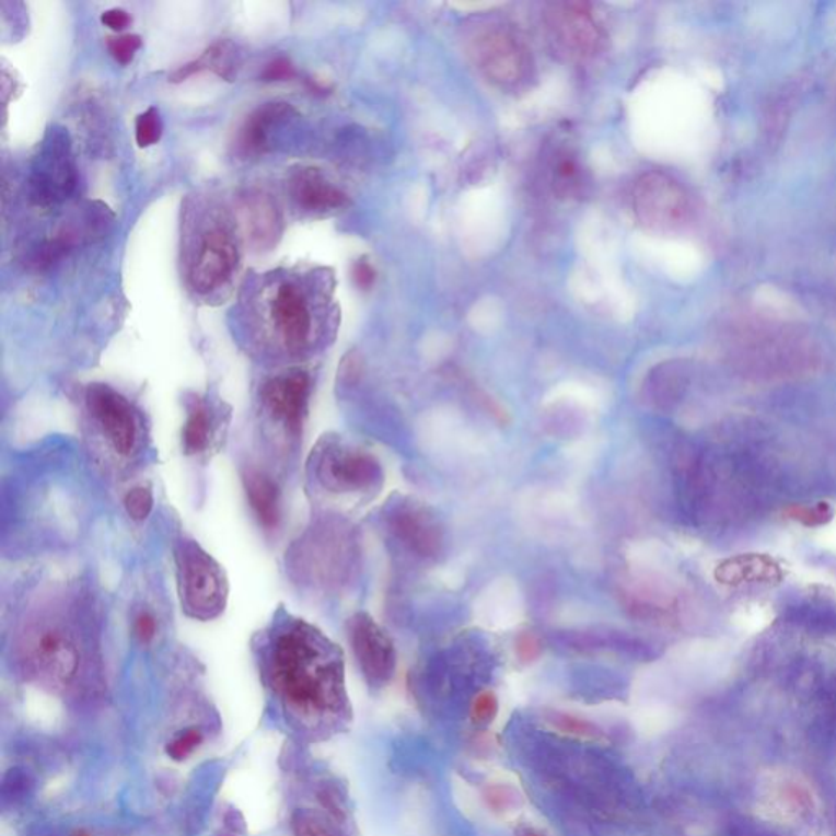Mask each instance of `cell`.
I'll return each instance as SVG.
<instances>
[{"mask_svg": "<svg viewBox=\"0 0 836 836\" xmlns=\"http://www.w3.org/2000/svg\"><path fill=\"white\" fill-rule=\"evenodd\" d=\"M255 652L265 686L297 731L322 740L348 728L344 652L321 629L280 608L255 639Z\"/></svg>", "mask_w": 836, "mask_h": 836, "instance_id": "cell-1", "label": "cell"}, {"mask_svg": "<svg viewBox=\"0 0 836 836\" xmlns=\"http://www.w3.org/2000/svg\"><path fill=\"white\" fill-rule=\"evenodd\" d=\"M307 275H268L255 293V350L278 361L311 357L324 341V291Z\"/></svg>", "mask_w": 836, "mask_h": 836, "instance_id": "cell-2", "label": "cell"}, {"mask_svg": "<svg viewBox=\"0 0 836 836\" xmlns=\"http://www.w3.org/2000/svg\"><path fill=\"white\" fill-rule=\"evenodd\" d=\"M239 262L237 242L224 216L205 214L204 222L191 228L185 247L188 287L198 297H212L231 283Z\"/></svg>", "mask_w": 836, "mask_h": 836, "instance_id": "cell-3", "label": "cell"}, {"mask_svg": "<svg viewBox=\"0 0 836 836\" xmlns=\"http://www.w3.org/2000/svg\"><path fill=\"white\" fill-rule=\"evenodd\" d=\"M175 567L182 612L195 622L219 618L229 600L224 567L190 537H182L175 544Z\"/></svg>", "mask_w": 836, "mask_h": 836, "instance_id": "cell-4", "label": "cell"}, {"mask_svg": "<svg viewBox=\"0 0 836 836\" xmlns=\"http://www.w3.org/2000/svg\"><path fill=\"white\" fill-rule=\"evenodd\" d=\"M314 483L332 496H368L383 486L380 461L340 437H324L310 457Z\"/></svg>", "mask_w": 836, "mask_h": 836, "instance_id": "cell-5", "label": "cell"}, {"mask_svg": "<svg viewBox=\"0 0 836 836\" xmlns=\"http://www.w3.org/2000/svg\"><path fill=\"white\" fill-rule=\"evenodd\" d=\"M347 527L318 523L287 550L291 577L303 585L330 587L340 583L351 560Z\"/></svg>", "mask_w": 836, "mask_h": 836, "instance_id": "cell-6", "label": "cell"}, {"mask_svg": "<svg viewBox=\"0 0 836 836\" xmlns=\"http://www.w3.org/2000/svg\"><path fill=\"white\" fill-rule=\"evenodd\" d=\"M467 55L484 78L502 89H515L530 76V51L510 26L479 22L466 38Z\"/></svg>", "mask_w": 836, "mask_h": 836, "instance_id": "cell-7", "label": "cell"}, {"mask_svg": "<svg viewBox=\"0 0 836 836\" xmlns=\"http://www.w3.org/2000/svg\"><path fill=\"white\" fill-rule=\"evenodd\" d=\"M26 669L53 686H66L76 678L81 665V650L65 627L39 623L26 630L22 640Z\"/></svg>", "mask_w": 836, "mask_h": 836, "instance_id": "cell-8", "label": "cell"}, {"mask_svg": "<svg viewBox=\"0 0 836 836\" xmlns=\"http://www.w3.org/2000/svg\"><path fill=\"white\" fill-rule=\"evenodd\" d=\"M311 391V374L301 368L268 378L258 391L262 416L287 440H300L310 413Z\"/></svg>", "mask_w": 836, "mask_h": 836, "instance_id": "cell-9", "label": "cell"}, {"mask_svg": "<svg viewBox=\"0 0 836 836\" xmlns=\"http://www.w3.org/2000/svg\"><path fill=\"white\" fill-rule=\"evenodd\" d=\"M85 406L95 427L119 456L129 457L141 446V418L128 397L104 383L85 391Z\"/></svg>", "mask_w": 836, "mask_h": 836, "instance_id": "cell-10", "label": "cell"}, {"mask_svg": "<svg viewBox=\"0 0 836 836\" xmlns=\"http://www.w3.org/2000/svg\"><path fill=\"white\" fill-rule=\"evenodd\" d=\"M348 639L358 666L371 688L390 685L397 669V652L393 640L368 613H357L348 619Z\"/></svg>", "mask_w": 836, "mask_h": 836, "instance_id": "cell-11", "label": "cell"}, {"mask_svg": "<svg viewBox=\"0 0 836 836\" xmlns=\"http://www.w3.org/2000/svg\"><path fill=\"white\" fill-rule=\"evenodd\" d=\"M546 23L556 45L570 58L589 59L602 49L603 33L589 3H554L547 10Z\"/></svg>", "mask_w": 836, "mask_h": 836, "instance_id": "cell-12", "label": "cell"}, {"mask_svg": "<svg viewBox=\"0 0 836 836\" xmlns=\"http://www.w3.org/2000/svg\"><path fill=\"white\" fill-rule=\"evenodd\" d=\"M632 208L637 221L650 231H666L680 224L686 204L675 182L659 172L643 174L634 185Z\"/></svg>", "mask_w": 836, "mask_h": 836, "instance_id": "cell-13", "label": "cell"}, {"mask_svg": "<svg viewBox=\"0 0 836 836\" xmlns=\"http://www.w3.org/2000/svg\"><path fill=\"white\" fill-rule=\"evenodd\" d=\"M387 526L409 553L421 559H437L443 550V527L423 503L399 499L387 512Z\"/></svg>", "mask_w": 836, "mask_h": 836, "instance_id": "cell-14", "label": "cell"}, {"mask_svg": "<svg viewBox=\"0 0 836 836\" xmlns=\"http://www.w3.org/2000/svg\"><path fill=\"white\" fill-rule=\"evenodd\" d=\"M76 187V167L71 148L65 136L55 135L48 148L38 158L30 177V198L38 207L58 204L72 194Z\"/></svg>", "mask_w": 836, "mask_h": 836, "instance_id": "cell-15", "label": "cell"}, {"mask_svg": "<svg viewBox=\"0 0 836 836\" xmlns=\"http://www.w3.org/2000/svg\"><path fill=\"white\" fill-rule=\"evenodd\" d=\"M811 789L799 781L798 776L786 773H771L763 782L759 796V811L765 812L769 821L779 824H792L812 812Z\"/></svg>", "mask_w": 836, "mask_h": 836, "instance_id": "cell-16", "label": "cell"}, {"mask_svg": "<svg viewBox=\"0 0 836 836\" xmlns=\"http://www.w3.org/2000/svg\"><path fill=\"white\" fill-rule=\"evenodd\" d=\"M187 418L182 430V446L187 456L208 453L222 433L229 418L224 404H216L208 397L194 396L185 404Z\"/></svg>", "mask_w": 836, "mask_h": 836, "instance_id": "cell-17", "label": "cell"}, {"mask_svg": "<svg viewBox=\"0 0 836 836\" xmlns=\"http://www.w3.org/2000/svg\"><path fill=\"white\" fill-rule=\"evenodd\" d=\"M288 188L297 207L306 212L335 211L348 205L347 195L330 184L317 169H298L290 175Z\"/></svg>", "mask_w": 836, "mask_h": 836, "instance_id": "cell-18", "label": "cell"}, {"mask_svg": "<svg viewBox=\"0 0 836 836\" xmlns=\"http://www.w3.org/2000/svg\"><path fill=\"white\" fill-rule=\"evenodd\" d=\"M245 496L255 519L265 531H275L281 520V494L277 480L257 467H247L242 474Z\"/></svg>", "mask_w": 836, "mask_h": 836, "instance_id": "cell-19", "label": "cell"}, {"mask_svg": "<svg viewBox=\"0 0 836 836\" xmlns=\"http://www.w3.org/2000/svg\"><path fill=\"white\" fill-rule=\"evenodd\" d=\"M294 113L293 106L285 102H270L258 106L247 119L239 132V151L245 158H257L268 149V136L270 129L283 119L290 118Z\"/></svg>", "mask_w": 836, "mask_h": 836, "instance_id": "cell-20", "label": "cell"}, {"mask_svg": "<svg viewBox=\"0 0 836 836\" xmlns=\"http://www.w3.org/2000/svg\"><path fill=\"white\" fill-rule=\"evenodd\" d=\"M781 567L771 557L763 554H742L719 564L716 579L724 585L739 587L742 583H769L781 580Z\"/></svg>", "mask_w": 836, "mask_h": 836, "instance_id": "cell-21", "label": "cell"}, {"mask_svg": "<svg viewBox=\"0 0 836 836\" xmlns=\"http://www.w3.org/2000/svg\"><path fill=\"white\" fill-rule=\"evenodd\" d=\"M244 212V224L247 235L258 247H268L274 244L275 239L280 235L281 218L277 207L270 197L264 195H254L247 197L242 207Z\"/></svg>", "mask_w": 836, "mask_h": 836, "instance_id": "cell-22", "label": "cell"}, {"mask_svg": "<svg viewBox=\"0 0 836 836\" xmlns=\"http://www.w3.org/2000/svg\"><path fill=\"white\" fill-rule=\"evenodd\" d=\"M201 71H212L214 74H218L219 78L225 79V81H232V79L235 78V74H237V51H235V46L232 45L231 42H228V39L216 43V45L208 48L200 58L178 68L177 71L171 76V81L184 82L187 81L190 76Z\"/></svg>", "mask_w": 836, "mask_h": 836, "instance_id": "cell-23", "label": "cell"}, {"mask_svg": "<svg viewBox=\"0 0 836 836\" xmlns=\"http://www.w3.org/2000/svg\"><path fill=\"white\" fill-rule=\"evenodd\" d=\"M341 818L314 811H300L293 815L294 836H347L341 831Z\"/></svg>", "mask_w": 836, "mask_h": 836, "instance_id": "cell-24", "label": "cell"}, {"mask_svg": "<svg viewBox=\"0 0 836 836\" xmlns=\"http://www.w3.org/2000/svg\"><path fill=\"white\" fill-rule=\"evenodd\" d=\"M771 606L765 603L753 602L740 606L733 615V623L745 632H759L773 623Z\"/></svg>", "mask_w": 836, "mask_h": 836, "instance_id": "cell-25", "label": "cell"}, {"mask_svg": "<svg viewBox=\"0 0 836 836\" xmlns=\"http://www.w3.org/2000/svg\"><path fill=\"white\" fill-rule=\"evenodd\" d=\"M546 721L557 731L567 733V735L579 736V739L596 740L603 735L602 729L596 728L592 722L576 718L572 715H566V712H549L546 716Z\"/></svg>", "mask_w": 836, "mask_h": 836, "instance_id": "cell-26", "label": "cell"}, {"mask_svg": "<svg viewBox=\"0 0 836 836\" xmlns=\"http://www.w3.org/2000/svg\"><path fill=\"white\" fill-rule=\"evenodd\" d=\"M789 520L804 524L809 527H824L835 516V509L828 503L821 502L815 506H794L786 510Z\"/></svg>", "mask_w": 836, "mask_h": 836, "instance_id": "cell-27", "label": "cell"}, {"mask_svg": "<svg viewBox=\"0 0 836 836\" xmlns=\"http://www.w3.org/2000/svg\"><path fill=\"white\" fill-rule=\"evenodd\" d=\"M72 245H74V235L69 234V232L59 234L58 237L51 239V241L46 242V244L39 248L38 254L33 258V265H35L38 270H45V268L56 264L59 258L65 257V255L71 251Z\"/></svg>", "mask_w": 836, "mask_h": 836, "instance_id": "cell-28", "label": "cell"}, {"mask_svg": "<svg viewBox=\"0 0 836 836\" xmlns=\"http://www.w3.org/2000/svg\"><path fill=\"white\" fill-rule=\"evenodd\" d=\"M484 801H486L487 808L496 814H507V812L515 811L522 799L512 786L496 785L489 786L484 791Z\"/></svg>", "mask_w": 836, "mask_h": 836, "instance_id": "cell-29", "label": "cell"}, {"mask_svg": "<svg viewBox=\"0 0 836 836\" xmlns=\"http://www.w3.org/2000/svg\"><path fill=\"white\" fill-rule=\"evenodd\" d=\"M497 715H499V699H497L496 693L486 689V692L477 693L474 696L469 708L473 724L486 728L496 721Z\"/></svg>", "mask_w": 836, "mask_h": 836, "instance_id": "cell-30", "label": "cell"}, {"mask_svg": "<svg viewBox=\"0 0 836 836\" xmlns=\"http://www.w3.org/2000/svg\"><path fill=\"white\" fill-rule=\"evenodd\" d=\"M162 136V119L159 109L149 108L136 119V142L139 148L158 144Z\"/></svg>", "mask_w": 836, "mask_h": 836, "instance_id": "cell-31", "label": "cell"}, {"mask_svg": "<svg viewBox=\"0 0 836 836\" xmlns=\"http://www.w3.org/2000/svg\"><path fill=\"white\" fill-rule=\"evenodd\" d=\"M125 509L135 522H144L154 509V496L149 487H135L125 497Z\"/></svg>", "mask_w": 836, "mask_h": 836, "instance_id": "cell-32", "label": "cell"}, {"mask_svg": "<svg viewBox=\"0 0 836 836\" xmlns=\"http://www.w3.org/2000/svg\"><path fill=\"white\" fill-rule=\"evenodd\" d=\"M201 743H204V732L197 728L187 729L169 742L167 755L174 762H184Z\"/></svg>", "mask_w": 836, "mask_h": 836, "instance_id": "cell-33", "label": "cell"}, {"mask_svg": "<svg viewBox=\"0 0 836 836\" xmlns=\"http://www.w3.org/2000/svg\"><path fill=\"white\" fill-rule=\"evenodd\" d=\"M141 48V38L138 35H121L108 38V49L113 58L121 65H128L135 53Z\"/></svg>", "mask_w": 836, "mask_h": 836, "instance_id": "cell-34", "label": "cell"}, {"mask_svg": "<svg viewBox=\"0 0 836 836\" xmlns=\"http://www.w3.org/2000/svg\"><path fill=\"white\" fill-rule=\"evenodd\" d=\"M294 76H297V71H294V66L291 65L290 59L277 58L268 62L260 78L265 82H278L288 81V79H293Z\"/></svg>", "mask_w": 836, "mask_h": 836, "instance_id": "cell-35", "label": "cell"}, {"mask_svg": "<svg viewBox=\"0 0 836 836\" xmlns=\"http://www.w3.org/2000/svg\"><path fill=\"white\" fill-rule=\"evenodd\" d=\"M135 636L141 640L142 643H149L154 639L158 634V623H155L154 615L149 612H141L135 619Z\"/></svg>", "mask_w": 836, "mask_h": 836, "instance_id": "cell-36", "label": "cell"}, {"mask_svg": "<svg viewBox=\"0 0 836 836\" xmlns=\"http://www.w3.org/2000/svg\"><path fill=\"white\" fill-rule=\"evenodd\" d=\"M516 652L523 663H531L541 655V643L533 634H523L516 642Z\"/></svg>", "mask_w": 836, "mask_h": 836, "instance_id": "cell-37", "label": "cell"}, {"mask_svg": "<svg viewBox=\"0 0 836 836\" xmlns=\"http://www.w3.org/2000/svg\"><path fill=\"white\" fill-rule=\"evenodd\" d=\"M353 280L361 290H370L376 280V271L367 260H358L353 267Z\"/></svg>", "mask_w": 836, "mask_h": 836, "instance_id": "cell-38", "label": "cell"}, {"mask_svg": "<svg viewBox=\"0 0 836 836\" xmlns=\"http://www.w3.org/2000/svg\"><path fill=\"white\" fill-rule=\"evenodd\" d=\"M102 23L108 26V28L115 30V32H121V30H125L131 23V16L121 9L106 10V12L102 13Z\"/></svg>", "mask_w": 836, "mask_h": 836, "instance_id": "cell-39", "label": "cell"}, {"mask_svg": "<svg viewBox=\"0 0 836 836\" xmlns=\"http://www.w3.org/2000/svg\"><path fill=\"white\" fill-rule=\"evenodd\" d=\"M821 543L825 549L836 554V512L832 522L822 527Z\"/></svg>", "mask_w": 836, "mask_h": 836, "instance_id": "cell-40", "label": "cell"}, {"mask_svg": "<svg viewBox=\"0 0 836 836\" xmlns=\"http://www.w3.org/2000/svg\"><path fill=\"white\" fill-rule=\"evenodd\" d=\"M519 836H544L541 834V832L533 831V828H524L523 832H520Z\"/></svg>", "mask_w": 836, "mask_h": 836, "instance_id": "cell-41", "label": "cell"}, {"mask_svg": "<svg viewBox=\"0 0 836 836\" xmlns=\"http://www.w3.org/2000/svg\"><path fill=\"white\" fill-rule=\"evenodd\" d=\"M78 836H88V835H82V834H79Z\"/></svg>", "mask_w": 836, "mask_h": 836, "instance_id": "cell-42", "label": "cell"}]
</instances>
